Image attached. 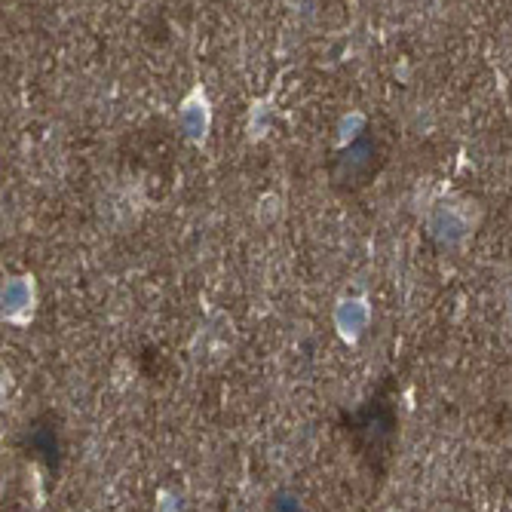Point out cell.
I'll use <instances>...</instances> for the list:
<instances>
[{
  "mask_svg": "<svg viewBox=\"0 0 512 512\" xmlns=\"http://www.w3.org/2000/svg\"><path fill=\"white\" fill-rule=\"evenodd\" d=\"M427 224H430V234L439 243L460 246V243H467L470 234L476 230V206L467 200H454V197L442 200L430 209Z\"/></svg>",
  "mask_w": 512,
  "mask_h": 512,
  "instance_id": "cell-1",
  "label": "cell"
},
{
  "mask_svg": "<svg viewBox=\"0 0 512 512\" xmlns=\"http://www.w3.org/2000/svg\"><path fill=\"white\" fill-rule=\"evenodd\" d=\"M178 126H181V135L188 138L194 148H203L209 142L212 102H209V92L203 83H194L188 89V96L178 102Z\"/></svg>",
  "mask_w": 512,
  "mask_h": 512,
  "instance_id": "cell-2",
  "label": "cell"
},
{
  "mask_svg": "<svg viewBox=\"0 0 512 512\" xmlns=\"http://www.w3.org/2000/svg\"><path fill=\"white\" fill-rule=\"evenodd\" d=\"M4 319L13 325H28L34 316V304H37V286H34V276L22 273V276H7L4 279Z\"/></svg>",
  "mask_w": 512,
  "mask_h": 512,
  "instance_id": "cell-3",
  "label": "cell"
},
{
  "mask_svg": "<svg viewBox=\"0 0 512 512\" xmlns=\"http://www.w3.org/2000/svg\"><path fill=\"white\" fill-rule=\"evenodd\" d=\"M371 322V307L365 298H344L338 307H335V325L344 341L356 344L362 338V332L368 329Z\"/></svg>",
  "mask_w": 512,
  "mask_h": 512,
  "instance_id": "cell-4",
  "label": "cell"
},
{
  "mask_svg": "<svg viewBox=\"0 0 512 512\" xmlns=\"http://www.w3.org/2000/svg\"><path fill=\"white\" fill-rule=\"evenodd\" d=\"M270 117H273V92L249 105V142H261V138L267 135Z\"/></svg>",
  "mask_w": 512,
  "mask_h": 512,
  "instance_id": "cell-5",
  "label": "cell"
},
{
  "mask_svg": "<svg viewBox=\"0 0 512 512\" xmlns=\"http://www.w3.org/2000/svg\"><path fill=\"white\" fill-rule=\"evenodd\" d=\"M258 221L261 224H270V221H276L279 215H283V197H279V194H264L261 200H258Z\"/></svg>",
  "mask_w": 512,
  "mask_h": 512,
  "instance_id": "cell-6",
  "label": "cell"
},
{
  "mask_svg": "<svg viewBox=\"0 0 512 512\" xmlns=\"http://www.w3.org/2000/svg\"><path fill=\"white\" fill-rule=\"evenodd\" d=\"M365 126V114L362 111H350V114H344V120H341V126H338V142L341 145H347V142H353V138L359 135V129Z\"/></svg>",
  "mask_w": 512,
  "mask_h": 512,
  "instance_id": "cell-7",
  "label": "cell"
},
{
  "mask_svg": "<svg viewBox=\"0 0 512 512\" xmlns=\"http://www.w3.org/2000/svg\"><path fill=\"white\" fill-rule=\"evenodd\" d=\"M433 512H454V509H448V506H439V509H433Z\"/></svg>",
  "mask_w": 512,
  "mask_h": 512,
  "instance_id": "cell-8",
  "label": "cell"
}]
</instances>
